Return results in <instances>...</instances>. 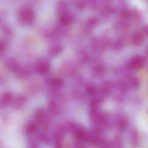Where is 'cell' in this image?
I'll list each match as a JSON object with an SVG mask.
<instances>
[{"label":"cell","mask_w":148,"mask_h":148,"mask_svg":"<svg viewBox=\"0 0 148 148\" xmlns=\"http://www.w3.org/2000/svg\"><path fill=\"white\" fill-rule=\"evenodd\" d=\"M2 81V78H1V76H0V83H1V81Z\"/></svg>","instance_id":"19"},{"label":"cell","mask_w":148,"mask_h":148,"mask_svg":"<svg viewBox=\"0 0 148 148\" xmlns=\"http://www.w3.org/2000/svg\"><path fill=\"white\" fill-rule=\"evenodd\" d=\"M39 140L44 143H47L49 142V138L47 133L45 132H40L38 136Z\"/></svg>","instance_id":"16"},{"label":"cell","mask_w":148,"mask_h":148,"mask_svg":"<svg viewBox=\"0 0 148 148\" xmlns=\"http://www.w3.org/2000/svg\"><path fill=\"white\" fill-rule=\"evenodd\" d=\"M18 17L21 22L26 25H31L35 20V13L32 8L28 6L23 7L19 10Z\"/></svg>","instance_id":"1"},{"label":"cell","mask_w":148,"mask_h":148,"mask_svg":"<svg viewBox=\"0 0 148 148\" xmlns=\"http://www.w3.org/2000/svg\"><path fill=\"white\" fill-rule=\"evenodd\" d=\"M8 44L5 40L0 39V58L3 55L7 48Z\"/></svg>","instance_id":"15"},{"label":"cell","mask_w":148,"mask_h":148,"mask_svg":"<svg viewBox=\"0 0 148 148\" xmlns=\"http://www.w3.org/2000/svg\"><path fill=\"white\" fill-rule=\"evenodd\" d=\"M14 95L10 92H5L0 95V105L2 106H7L11 105Z\"/></svg>","instance_id":"6"},{"label":"cell","mask_w":148,"mask_h":148,"mask_svg":"<svg viewBox=\"0 0 148 148\" xmlns=\"http://www.w3.org/2000/svg\"><path fill=\"white\" fill-rule=\"evenodd\" d=\"M49 84L53 88H59L63 84V81L59 78H54L49 81Z\"/></svg>","instance_id":"14"},{"label":"cell","mask_w":148,"mask_h":148,"mask_svg":"<svg viewBox=\"0 0 148 148\" xmlns=\"http://www.w3.org/2000/svg\"><path fill=\"white\" fill-rule=\"evenodd\" d=\"M27 103V98L23 95H19L14 97L11 103L12 107L14 110H18L22 109Z\"/></svg>","instance_id":"3"},{"label":"cell","mask_w":148,"mask_h":148,"mask_svg":"<svg viewBox=\"0 0 148 148\" xmlns=\"http://www.w3.org/2000/svg\"><path fill=\"white\" fill-rule=\"evenodd\" d=\"M51 68V62L47 58L40 59L35 64V71L39 75H45L48 73Z\"/></svg>","instance_id":"2"},{"label":"cell","mask_w":148,"mask_h":148,"mask_svg":"<svg viewBox=\"0 0 148 148\" xmlns=\"http://www.w3.org/2000/svg\"><path fill=\"white\" fill-rule=\"evenodd\" d=\"M75 5L78 8L83 7L84 6V2L83 0H75Z\"/></svg>","instance_id":"18"},{"label":"cell","mask_w":148,"mask_h":148,"mask_svg":"<svg viewBox=\"0 0 148 148\" xmlns=\"http://www.w3.org/2000/svg\"><path fill=\"white\" fill-rule=\"evenodd\" d=\"M38 124L34 121L29 122L25 126V133L28 136H32L36 134L38 129Z\"/></svg>","instance_id":"7"},{"label":"cell","mask_w":148,"mask_h":148,"mask_svg":"<svg viewBox=\"0 0 148 148\" xmlns=\"http://www.w3.org/2000/svg\"><path fill=\"white\" fill-rule=\"evenodd\" d=\"M45 110L41 108H38L34 114V121L38 125H43L45 122L46 114Z\"/></svg>","instance_id":"5"},{"label":"cell","mask_w":148,"mask_h":148,"mask_svg":"<svg viewBox=\"0 0 148 148\" xmlns=\"http://www.w3.org/2000/svg\"><path fill=\"white\" fill-rule=\"evenodd\" d=\"M15 73L20 78H26L31 76L32 71L27 66H20Z\"/></svg>","instance_id":"8"},{"label":"cell","mask_w":148,"mask_h":148,"mask_svg":"<svg viewBox=\"0 0 148 148\" xmlns=\"http://www.w3.org/2000/svg\"><path fill=\"white\" fill-rule=\"evenodd\" d=\"M6 68L12 72L15 73L18 71L20 65L16 60L13 58H9L5 61Z\"/></svg>","instance_id":"4"},{"label":"cell","mask_w":148,"mask_h":148,"mask_svg":"<svg viewBox=\"0 0 148 148\" xmlns=\"http://www.w3.org/2000/svg\"><path fill=\"white\" fill-rule=\"evenodd\" d=\"M143 63V60L141 56H135L131 60L130 65L133 68H139L142 66Z\"/></svg>","instance_id":"11"},{"label":"cell","mask_w":148,"mask_h":148,"mask_svg":"<svg viewBox=\"0 0 148 148\" xmlns=\"http://www.w3.org/2000/svg\"><path fill=\"white\" fill-rule=\"evenodd\" d=\"M56 11L59 15L67 12V5L65 1H60L56 5Z\"/></svg>","instance_id":"12"},{"label":"cell","mask_w":148,"mask_h":148,"mask_svg":"<svg viewBox=\"0 0 148 148\" xmlns=\"http://www.w3.org/2000/svg\"><path fill=\"white\" fill-rule=\"evenodd\" d=\"M59 16L60 23L64 26L68 25L71 24L73 20L72 15L67 12L60 14Z\"/></svg>","instance_id":"10"},{"label":"cell","mask_w":148,"mask_h":148,"mask_svg":"<svg viewBox=\"0 0 148 148\" xmlns=\"http://www.w3.org/2000/svg\"><path fill=\"white\" fill-rule=\"evenodd\" d=\"M63 51V47L61 45L56 44L52 46L48 50V54L52 57H55L59 55Z\"/></svg>","instance_id":"9"},{"label":"cell","mask_w":148,"mask_h":148,"mask_svg":"<svg viewBox=\"0 0 148 148\" xmlns=\"http://www.w3.org/2000/svg\"><path fill=\"white\" fill-rule=\"evenodd\" d=\"M143 36L140 33H136L134 34L132 38V42L134 45H141L143 41Z\"/></svg>","instance_id":"13"},{"label":"cell","mask_w":148,"mask_h":148,"mask_svg":"<svg viewBox=\"0 0 148 148\" xmlns=\"http://www.w3.org/2000/svg\"><path fill=\"white\" fill-rule=\"evenodd\" d=\"M28 147L30 148H38L39 147L38 143L36 139L31 138L29 139L27 143Z\"/></svg>","instance_id":"17"}]
</instances>
